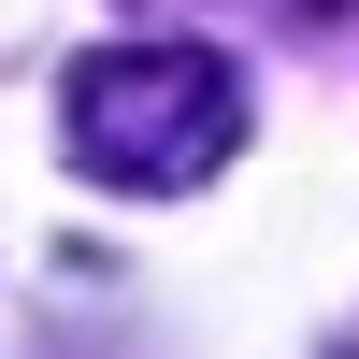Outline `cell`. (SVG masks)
<instances>
[{"mask_svg": "<svg viewBox=\"0 0 359 359\" xmlns=\"http://www.w3.org/2000/svg\"><path fill=\"white\" fill-rule=\"evenodd\" d=\"M230 144H245V72L216 43H101L57 72V158L86 187L187 201L230 172Z\"/></svg>", "mask_w": 359, "mask_h": 359, "instance_id": "cell-1", "label": "cell"}, {"mask_svg": "<svg viewBox=\"0 0 359 359\" xmlns=\"http://www.w3.org/2000/svg\"><path fill=\"white\" fill-rule=\"evenodd\" d=\"M115 15H230V0H115Z\"/></svg>", "mask_w": 359, "mask_h": 359, "instance_id": "cell-2", "label": "cell"}, {"mask_svg": "<svg viewBox=\"0 0 359 359\" xmlns=\"http://www.w3.org/2000/svg\"><path fill=\"white\" fill-rule=\"evenodd\" d=\"M345 359H359V345H345Z\"/></svg>", "mask_w": 359, "mask_h": 359, "instance_id": "cell-3", "label": "cell"}]
</instances>
